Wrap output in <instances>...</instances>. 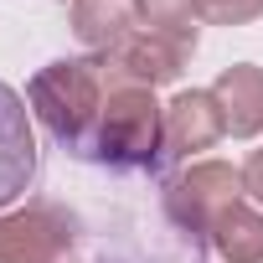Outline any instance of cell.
<instances>
[{
  "label": "cell",
  "instance_id": "9c48e42d",
  "mask_svg": "<svg viewBox=\"0 0 263 263\" xmlns=\"http://www.w3.org/2000/svg\"><path fill=\"white\" fill-rule=\"evenodd\" d=\"M135 0H72L67 6V26H72V36L88 47V52H108V47H119L129 31H135Z\"/></svg>",
  "mask_w": 263,
  "mask_h": 263
},
{
  "label": "cell",
  "instance_id": "277c9868",
  "mask_svg": "<svg viewBox=\"0 0 263 263\" xmlns=\"http://www.w3.org/2000/svg\"><path fill=\"white\" fill-rule=\"evenodd\" d=\"M165 217L181 232H212V222L242 201V171L227 160H191L186 171H176L165 181Z\"/></svg>",
  "mask_w": 263,
  "mask_h": 263
},
{
  "label": "cell",
  "instance_id": "5b68a950",
  "mask_svg": "<svg viewBox=\"0 0 263 263\" xmlns=\"http://www.w3.org/2000/svg\"><path fill=\"white\" fill-rule=\"evenodd\" d=\"M36 129H31V108L26 98L0 78V212L11 201H21L36 181Z\"/></svg>",
  "mask_w": 263,
  "mask_h": 263
},
{
  "label": "cell",
  "instance_id": "ba28073f",
  "mask_svg": "<svg viewBox=\"0 0 263 263\" xmlns=\"http://www.w3.org/2000/svg\"><path fill=\"white\" fill-rule=\"evenodd\" d=\"M212 98L222 108V124L232 140H258L263 135V67L258 62H232L217 72Z\"/></svg>",
  "mask_w": 263,
  "mask_h": 263
},
{
  "label": "cell",
  "instance_id": "52a82bcc",
  "mask_svg": "<svg viewBox=\"0 0 263 263\" xmlns=\"http://www.w3.org/2000/svg\"><path fill=\"white\" fill-rule=\"evenodd\" d=\"M227 135V124H222V108L212 98V88H181L171 103H165V160H186V155H201L212 150L217 140Z\"/></svg>",
  "mask_w": 263,
  "mask_h": 263
},
{
  "label": "cell",
  "instance_id": "3957f363",
  "mask_svg": "<svg viewBox=\"0 0 263 263\" xmlns=\"http://www.w3.org/2000/svg\"><path fill=\"white\" fill-rule=\"evenodd\" d=\"M196 52V31H129L119 47H108L98 62H103V78L108 88H165L186 72Z\"/></svg>",
  "mask_w": 263,
  "mask_h": 263
},
{
  "label": "cell",
  "instance_id": "30bf717a",
  "mask_svg": "<svg viewBox=\"0 0 263 263\" xmlns=\"http://www.w3.org/2000/svg\"><path fill=\"white\" fill-rule=\"evenodd\" d=\"M206 242L217 248L222 263H263V212L248 206V201H232L212 222Z\"/></svg>",
  "mask_w": 263,
  "mask_h": 263
},
{
  "label": "cell",
  "instance_id": "4fadbf2b",
  "mask_svg": "<svg viewBox=\"0 0 263 263\" xmlns=\"http://www.w3.org/2000/svg\"><path fill=\"white\" fill-rule=\"evenodd\" d=\"M242 196H253V201L263 206V150H253V155L242 160Z\"/></svg>",
  "mask_w": 263,
  "mask_h": 263
},
{
  "label": "cell",
  "instance_id": "7c38bea8",
  "mask_svg": "<svg viewBox=\"0 0 263 263\" xmlns=\"http://www.w3.org/2000/svg\"><path fill=\"white\" fill-rule=\"evenodd\" d=\"M196 16L206 26H248L263 16V0H196Z\"/></svg>",
  "mask_w": 263,
  "mask_h": 263
},
{
  "label": "cell",
  "instance_id": "8992f818",
  "mask_svg": "<svg viewBox=\"0 0 263 263\" xmlns=\"http://www.w3.org/2000/svg\"><path fill=\"white\" fill-rule=\"evenodd\" d=\"M72 242V222L57 206L0 212V263H57Z\"/></svg>",
  "mask_w": 263,
  "mask_h": 263
},
{
  "label": "cell",
  "instance_id": "7a4b0ae2",
  "mask_svg": "<svg viewBox=\"0 0 263 263\" xmlns=\"http://www.w3.org/2000/svg\"><path fill=\"white\" fill-rule=\"evenodd\" d=\"M93 155L108 171H160L165 155V103L155 88H108Z\"/></svg>",
  "mask_w": 263,
  "mask_h": 263
},
{
  "label": "cell",
  "instance_id": "8fae6325",
  "mask_svg": "<svg viewBox=\"0 0 263 263\" xmlns=\"http://www.w3.org/2000/svg\"><path fill=\"white\" fill-rule=\"evenodd\" d=\"M135 16H140L150 31H196V26H191L196 0H135Z\"/></svg>",
  "mask_w": 263,
  "mask_h": 263
},
{
  "label": "cell",
  "instance_id": "6da1fadb",
  "mask_svg": "<svg viewBox=\"0 0 263 263\" xmlns=\"http://www.w3.org/2000/svg\"><path fill=\"white\" fill-rule=\"evenodd\" d=\"M103 98H108V78L98 57H57L36 67V78L26 83V108L42 119V129L57 145L78 155H93Z\"/></svg>",
  "mask_w": 263,
  "mask_h": 263
}]
</instances>
